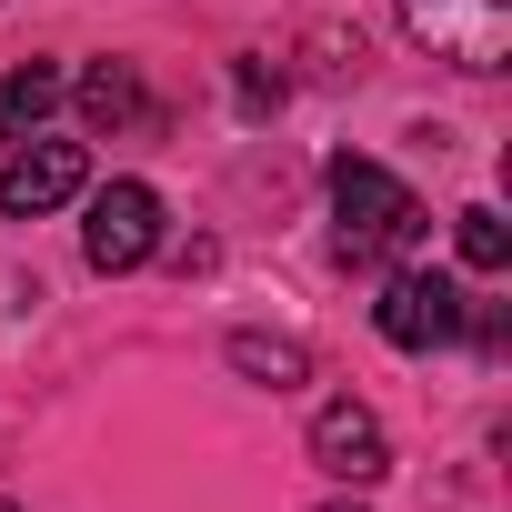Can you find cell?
Listing matches in <instances>:
<instances>
[{"mask_svg": "<svg viewBox=\"0 0 512 512\" xmlns=\"http://www.w3.org/2000/svg\"><path fill=\"white\" fill-rule=\"evenodd\" d=\"M332 211H342V262H392V251H412V241L432 231L422 201H412L382 161H362V151L332 161Z\"/></svg>", "mask_w": 512, "mask_h": 512, "instance_id": "6da1fadb", "label": "cell"}, {"mask_svg": "<svg viewBox=\"0 0 512 512\" xmlns=\"http://www.w3.org/2000/svg\"><path fill=\"white\" fill-rule=\"evenodd\" d=\"M402 31L432 51V61H452V71H502L512 61V0H402Z\"/></svg>", "mask_w": 512, "mask_h": 512, "instance_id": "7a4b0ae2", "label": "cell"}, {"mask_svg": "<svg viewBox=\"0 0 512 512\" xmlns=\"http://www.w3.org/2000/svg\"><path fill=\"white\" fill-rule=\"evenodd\" d=\"M372 322H382L392 352H442V342L472 332V302H462V282H442V272H392L382 302H372Z\"/></svg>", "mask_w": 512, "mask_h": 512, "instance_id": "3957f363", "label": "cell"}, {"mask_svg": "<svg viewBox=\"0 0 512 512\" xmlns=\"http://www.w3.org/2000/svg\"><path fill=\"white\" fill-rule=\"evenodd\" d=\"M81 251H91V272H141L151 251H161V191H151V181H111V191H91Z\"/></svg>", "mask_w": 512, "mask_h": 512, "instance_id": "277c9868", "label": "cell"}, {"mask_svg": "<svg viewBox=\"0 0 512 512\" xmlns=\"http://www.w3.org/2000/svg\"><path fill=\"white\" fill-rule=\"evenodd\" d=\"M81 191H91V151L81 141H21L11 161H0V211L11 221H41V211H61Z\"/></svg>", "mask_w": 512, "mask_h": 512, "instance_id": "5b68a950", "label": "cell"}, {"mask_svg": "<svg viewBox=\"0 0 512 512\" xmlns=\"http://www.w3.org/2000/svg\"><path fill=\"white\" fill-rule=\"evenodd\" d=\"M312 462H322L332 482H382V472H392L382 412H372V402H322V412H312Z\"/></svg>", "mask_w": 512, "mask_h": 512, "instance_id": "8992f818", "label": "cell"}, {"mask_svg": "<svg viewBox=\"0 0 512 512\" xmlns=\"http://www.w3.org/2000/svg\"><path fill=\"white\" fill-rule=\"evenodd\" d=\"M61 91H71V81H61L51 61H21V71H0V141H31V131L61 111Z\"/></svg>", "mask_w": 512, "mask_h": 512, "instance_id": "52a82bcc", "label": "cell"}, {"mask_svg": "<svg viewBox=\"0 0 512 512\" xmlns=\"http://www.w3.org/2000/svg\"><path fill=\"white\" fill-rule=\"evenodd\" d=\"M231 372H251L262 392H292V382L312 372V352H302L292 332H231Z\"/></svg>", "mask_w": 512, "mask_h": 512, "instance_id": "ba28073f", "label": "cell"}, {"mask_svg": "<svg viewBox=\"0 0 512 512\" xmlns=\"http://www.w3.org/2000/svg\"><path fill=\"white\" fill-rule=\"evenodd\" d=\"M81 111H91V131H121V121H141L151 101H141V81H131V61H101V71L81 81Z\"/></svg>", "mask_w": 512, "mask_h": 512, "instance_id": "9c48e42d", "label": "cell"}, {"mask_svg": "<svg viewBox=\"0 0 512 512\" xmlns=\"http://www.w3.org/2000/svg\"><path fill=\"white\" fill-rule=\"evenodd\" d=\"M452 241H462V262H472V272H502V262H512V231H502V211H492V201H482V211H462V231H452Z\"/></svg>", "mask_w": 512, "mask_h": 512, "instance_id": "30bf717a", "label": "cell"}, {"mask_svg": "<svg viewBox=\"0 0 512 512\" xmlns=\"http://www.w3.org/2000/svg\"><path fill=\"white\" fill-rule=\"evenodd\" d=\"M332 512H362V502H332Z\"/></svg>", "mask_w": 512, "mask_h": 512, "instance_id": "8fae6325", "label": "cell"}, {"mask_svg": "<svg viewBox=\"0 0 512 512\" xmlns=\"http://www.w3.org/2000/svg\"><path fill=\"white\" fill-rule=\"evenodd\" d=\"M0 512H21V502H0Z\"/></svg>", "mask_w": 512, "mask_h": 512, "instance_id": "7c38bea8", "label": "cell"}]
</instances>
